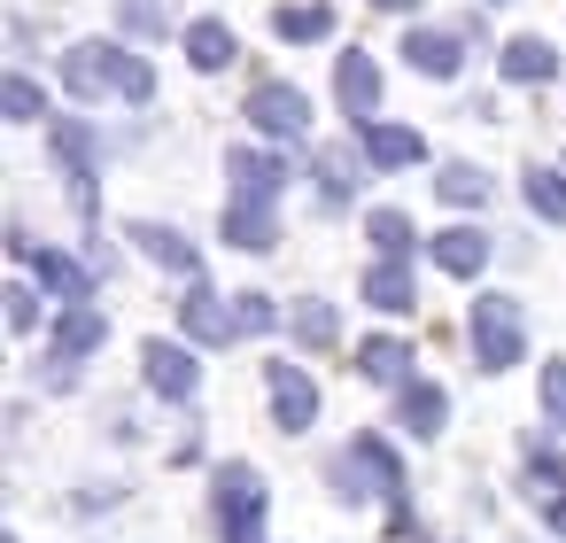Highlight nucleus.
Listing matches in <instances>:
<instances>
[{
  "label": "nucleus",
  "instance_id": "ddd939ff",
  "mask_svg": "<svg viewBox=\"0 0 566 543\" xmlns=\"http://www.w3.org/2000/svg\"><path fill=\"white\" fill-rule=\"evenodd\" d=\"M334 94H342V109L357 125H373V109H380V63L373 55H342L334 63Z\"/></svg>",
  "mask_w": 566,
  "mask_h": 543
},
{
  "label": "nucleus",
  "instance_id": "4468645a",
  "mask_svg": "<svg viewBox=\"0 0 566 543\" xmlns=\"http://www.w3.org/2000/svg\"><path fill=\"white\" fill-rule=\"evenodd\" d=\"M357 148H365L380 171H411V164L427 156V140H419L411 125H380V117H373V125H357Z\"/></svg>",
  "mask_w": 566,
  "mask_h": 543
},
{
  "label": "nucleus",
  "instance_id": "dca6fc26",
  "mask_svg": "<svg viewBox=\"0 0 566 543\" xmlns=\"http://www.w3.org/2000/svg\"><path fill=\"white\" fill-rule=\"evenodd\" d=\"M357 373L373 380V388H411V342H396V334H373L365 349H357Z\"/></svg>",
  "mask_w": 566,
  "mask_h": 543
},
{
  "label": "nucleus",
  "instance_id": "2f4dec72",
  "mask_svg": "<svg viewBox=\"0 0 566 543\" xmlns=\"http://www.w3.org/2000/svg\"><path fill=\"white\" fill-rule=\"evenodd\" d=\"M0 303H9V326H17V334H32V326H40V288H24V280H17Z\"/></svg>",
  "mask_w": 566,
  "mask_h": 543
},
{
  "label": "nucleus",
  "instance_id": "aec40b11",
  "mask_svg": "<svg viewBox=\"0 0 566 543\" xmlns=\"http://www.w3.org/2000/svg\"><path fill=\"white\" fill-rule=\"evenodd\" d=\"M442 419H450V396L434 388V380H411L403 396H396V427H411V435H442Z\"/></svg>",
  "mask_w": 566,
  "mask_h": 543
},
{
  "label": "nucleus",
  "instance_id": "f3484780",
  "mask_svg": "<svg viewBox=\"0 0 566 543\" xmlns=\"http://www.w3.org/2000/svg\"><path fill=\"white\" fill-rule=\"evenodd\" d=\"M403 63L419 71V79H458V63H465V48H458V32H411L403 40Z\"/></svg>",
  "mask_w": 566,
  "mask_h": 543
},
{
  "label": "nucleus",
  "instance_id": "bb28decb",
  "mask_svg": "<svg viewBox=\"0 0 566 543\" xmlns=\"http://www.w3.org/2000/svg\"><path fill=\"white\" fill-rule=\"evenodd\" d=\"M527 489L551 504V497H566V442H535V458H527Z\"/></svg>",
  "mask_w": 566,
  "mask_h": 543
},
{
  "label": "nucleus",
  "instance_id": "423d86ee",
  "mask_svg": "<svg viewBox=\"0 0 566 543\" xmlns=\"http://www.w3.org/2000/svg\"><path fill=\"white\" fill-rule=\"evenodd\" d=\"M349 458L365 466V489H373V497H388V528H396V535H411V504H403V466H396V450H388L380 435H357V442H349Z\"/></svg>",
  "mask_w": 566,
  "mask_h": 543
},
{
  "label": "nucleus",
  "instance_id": "1a4fd4ad",
  "mask_svg": "<svg viewBox=\"0 0 566 543\" xmlns=\"http://www.w3.org/2000/svg\"><path fill=\"white\" fill-rule=\"evenodd\" d=\"M102 342H109V319H102L94 303L63 311V326H55V357H48L55 373H48V380H71V365H86V357H94Z\"/></svg>",
  "mask_w": 566,
  "mask_h": 543
},
{
  "label": "nucleus",
  "instance_id": "c756f323",
  "mask_svg": "<svg viewBox=\"0 0 566 543\" xmlns=\"http://www.w3.org/2000/svg\"><path fill=\"white\" fill-rule=\"evenodd\" d=\"M373 249H380L388 264H403V257H411V218H403V210H380V218H373Z\"/></svg>",
  "mask_w": 566,
  "mask_h": 543
},
{
  "label": "nucleus",
  "instance_id": "7ed1b4c3",
  "mask_svg": "<svg viewBox=\"0 0 566 543\" xmlns=\"http://www.w3.org/2000/svg\"><path fill=\"white\" fill-rule=\"evenodd\" d=\"M218 528L226 543H264V473L256 466H218Z\"/></svg>",
  "mask_w": 566,
  "mask_h": 543
},
{
  "label": "nucleus",
  "instance_id": "9d476101",
  "mask_svg": "<svg viewBox=\"0 0 566 543\" xmlns=\"http://www.w3.org/2000/svg\"><path fill=\"white\" fill-rule=\"evenodd\" d=\"M249 125H256V133H272V140H295V133H311V102H303L295 86H280V79H272V86H256V94H249Z\"/></svg>",
  "mask_w": 566,
  "mask_h": 543
},
{
  "label": "nucleus",
  "instance_id": "393cba45",
  "mask_svg": "<svg viewBox=\"0 0 566 543\" xmlns=\"http://www.w3.org/2000/svg\"><path fill=\"white\" fill-rule=\"evenodd\" d=\"M272 32L295 40V48H303V40H326V32H334V9H326V0H287V9L272 17Z\"/></svg>",
  "mask_w": 566,
  "mask_h": 543
},
{
  "label": "nucleus",
  "instance_id": "a878e982",
  "mask_svg": "<svg viewBox=\"0 0 566 543\" xmlns=\"http://www.w3.org/2000/svg\"><path fill=\"white\" fill-rule=\"evenodd\" d=\"M434 195L458 202V210H481V202H489V179H481L473 164H442V171H434Z\"/></svg>",
  "mask_w": 566,
  "mask_h": 543
},
{
  "label": "nucleus",
  "instance_id": "e433bc0d",
  "mask_svg": "<svg viewBox=\"0 0 566 543\" xmlns=\"http://www.w3.org/2000/svg\"><path fill=\"white\" fill-rule=\"evenodd\" d=\"M373 9H396V17H403V9H411V0H373Z\"/></svg>",
  "mask_w": 566,
  "mask_h": 543
},
{
  "label": "nucleus",
  "instance_id": "5701e85b",
  "mask_svg": "<svg viewBox=\"0 0 566 543\" xmlns=\"http://www.w3.org/2000/svg\"><path fill=\"white\" fill-rule=\"evenodd\" d=\"M311 179H318V210H342V202L357 195V164H349L342 148H318V156H311Z\"/></svg>",
  "mask_w": 566,
  "mask_h": 543
},
{
  "label": "nucleus",
  "instance_id": "6ab92c4d",
  "mask_svg": "<svg viewBox=\"0 0 566 543\" xmlns=\"http://www.w3.org/2000/svg\"><path fill=\"white\" fill-rule=\"evenodd\" d=\"M489 264V233H473V226H450V233H434V272H450V280H473Z\"/></svg>",
  "mask_w": 566,
  "mask_h": 543
},
{
  "label": "nucleus",
  "instance_id": "f8f14e48",
  "mask_svg": "<svg viewBox=\"0 0 566 543\" xmlns=\"http://www.w3.org/2000/svg\"><path fill=\"white\" fill-rule=\"evenodd\" d=\"M55 164H63V179H71V202H78V218H94V140H86V125H63L55 133Z\"/></svg>",
  "mask_w": 566,
  "mask_h": 543
},
{
  "label": "nucleus",
  "instance_id": "2eb2a0df",
  "mask_svg": "<svg viewBox=\"0 0 566 543\" xmlns=\"http://www.w3.org/2000/svg\"><path fill=\"white\" fill-rule=\"evenodd\" d=\"M280 179H287L280 156H264V148H233V202H264V210H272Z\"/></svg>",
  "mask_w": 566,
  "mask_h": 543
},
{
  "label": "nucleus",
  "instance_id": "7c9ffc66",
  "mask_svg": "<svg viewBox=\"0 0 566 543\" xmlns=\"http://www.w3.org/2000/svg\"><path fill=\"white\" fill-rule=\"evenodd\" d=\"M233 319H241L249 334H272V326H287V311H280L272 295H233Z\"/></svg>",
  "mask_w": 566,
  "mask_h": 543
},
{
  "label": "nucleus",
  "instance_id": "473e14b6",
  "mask_svg": "<svg viewBox=\"0 0 566 543\" xmlns=\"http://www.w3.org/2000/svg\"><path fill=\"white\" fill-rule=\"evenodd\" d=\"M117 24H125L133 40H156V32H164V17H156V0H125V9H117Z\"/></svg>",
  "mask_w": 566,
  "mask_h": 543
},
{
  "label": "nucleus",
  "instance_id": "4be33fe9",
  "mask_svg": "<svg viewBox=\"0 0 566 543\" xmlns=\"http://www.w3.org/2000/svg\"><path fill=\"white\" fill-rule=\"evenodd\" d=\"M496 71H504L512 86H543V79H558V55H551V40H512V48L496 55Z\"/></svg>",
  "mask_w": 566,
  "mask_h": 543
},
{
  "label": "nucleus",
  "instance_id": "f704fd0d",
  "mask_svg": "<svg viewBox=\"0 0 566 543\" xmlns=\"http://www.w3.org/2000/svg\"><path fill=\"white\" fill-rule=\"evenodd\" d=\"M543 411L566 427V357H551V365H543Z\"/></svg>",
  "mask_w": 566,
  "mask_h": 543
},
{
  "label": "nucleus",
  "instance_id": "b1692460",
  "mask_svg": "<svg viewBox=\"0 0 566 543\" xmlns=\"http://www.w3.org/2000/svg\"><path fill=\"white\" fill-rule=\"evenodd\" d=\"M287 334H295L303 349H334V342H342V319H334V303L311 295V303H287Z\"/></svg>",
  "mask_w": 566,
  "mask_h": 543
},
{
  "label": "nucleus",
  "instance_id": "9b49d317",
  "mask_svg": "<svg viewBox=\"0 0 566 543\" xmlns=\"http://www.w3.org/2000/svg\"><path fill=\"white\" fill-rule=\"evenodd\" d=\"M125 241L148 257V264H164V272H187V280H202V249L179 233V226H156V218H140V226H125Z\"/></svg>",
  "mask_w": 566,
  "mask_h": 543
},
{
  "label": "nucleus",
  "instance_id": "a211bd4d",
  "mask_svg": "<svg viewBox=\"0 0 566 543\" xmlns=\"http://www.w3.org/2000/svg\"><path fill=\"white\" fill-rule=\"evenodd\" d=\"M365 303H373V311H388V319L419 311V280H411V264H388V257H380V264L365 272Z\"/></svg>",
  "mask_w": 566,
  "mask_h": 543
},
{
  "label": "nucleus",
  "instance_id": "0eeeda50",
  "mask_svg": "<svg viewBox=\"0 0 566 543\" xmlns=\"http://www.w3.org/2000/svg\"><path fill=\"white\" fill-rule=\"evenodd\" d=\"M140 373H148V388L171 396V404H187V396L202 388V365H195L187 342H140Z\"/></svg>",
  "mask_w": 566,
  "mask_h": 543
},
{
  "label": "nucleus",
  "instance_id": "72a5a7b5",
  "mask_svg": "<svg viewBox=\"0 0 566 543\" xmlns=\"http://www.w3.org/2000/svg\"><path fill=\"white\" fill-rule=\"evenodd\" d=\"M0 109H9V117H40L48 102H40V86H32V79H9V86H0Z\"/></svg>",
  "mask_w": 566,
  "mask_h": 543
},
{
  "label": "nucleus",
  "instance_id": "6e6552de",
  "mask_svg": "<svg viewBox=\"0 0 566 543\" xmlns=\"http://www.w3.org/2000/svg\"><path fill=\"white\" fill-rule=\"evenodd\" d=\"M179 326H187V342H202V349H226V342L241 334V319L226 311V295H210L202 280H187V295H179Z\"/></svg>",
  "mask_w": 566,
  "mask_h": 543
},
{
  "label": "nucleus",
  "instance_id": "39448f33",
  "mask_svg": "<svg viewBox=\"0 0 566 543\" xmlns=\"http://www.w3.org/2000/svg\"><path fill=\"white\" fill-rule=\"evenodd\" d=\"M264 380H272V427H280V435H303V427L318 419V380H311L303 365H287V357H272Z\"/></svg>",
  "mask_w": 566,
  "mask_h": 543
},
{
  "label": "nucleus",
  "instance_id": "f257e3e1",
  "mask_svg": "<svg viewBox=\"0 0 566 543\" xmlns=\"http://www.w3.org/2000/svg\"><path fill=\"white\" fill-rule=\"evenodd\" d=\"M63 86H71L78 102H86V94H133V102H148V94H156L148 63H140V55H125V48H109V40L71 48V55H63Z\"/></svg>",
  "mask_w": 566,
  "mask_h": 543
},
{
  "label": "nucleus",
  "instance_id": "cd10ccee",
  "mask_svg": "<svg viewBox=\"0 0 566 543\" xmlns=\"http://www.w3.org/2000/svg\"><path fill=\"white\" fill-rule=\"evenodd\" d=\"M187 55H195V71H226L233 63V32L226 24H187Z\"/></svg>",
  "mask_w": 566,
  "mask_h": 543
},
{
  "label": "nucleus",
  "instance_id": "c9c22d12",
  "mask_svg": "<svg viewBox=\"0 0 566 543\" xmlns=\"http://www.w3.org/2000/svg\"><path fill=\"white\" fill-rule=\"evenodd\" d=\"M543 528H551V535H566V497H551V504H543Z\"/></svg>",
  "mask_w": 566,
  "mask_h": 543
},
{
  "label": "nucleus",
  "instance_id": "20e7f679",
  "mask_svg": "<svg viewBox=\"0 0 566 543\" xmlns=\"http://www.w3.org/2000/svg\"><path fill=\"white\" fill-rule=\"evenodd\" d=\"M9 249H17V257H24V264H32V272H40V280H48L55 295H63V311H78V303H94V272H86L78 257H63V249H40V241H32L24 226L9 233Z\"/></svg>",
  "mask_w": 566,
  "mask_h": 543
},
{
  "label": "nucleus",
  "instance_id": "f03ea898",
  "mask_svg": "<svg viewBox=\"0 0 566 543\" xmlns=\"http://www.w3.org/2000/svg\"><path fill=\"white\" fill-rule=\"evenodd\" d=\"M520 349H527V319H520V303H512V295H481V303H473V357H481V373L520 365Z\"/></svg>",
  "mask_w": 566,
  "mask_h": 543
},
{
  "label": "nucleus",
  "instance_id": "412c9836",
  "mask_svg": "<svg viewBox=\"0 0 566 543\" xmlns=\"http://www.w3.org/2000/svg\"><path fill=\"white\" fill-rule=\"evenodd\" d=\"M226 241H233L241 257H264V249H280V226H272L264 202H233V210H226Z\"/></svg>",
  "mask_w": 566,
  "mask_h": 543
},
{
  "label": "nucleus",
  "instance_id": "c85d7f7f",
  "mask_svg": "<svg viewBox=\"0 0 566 543\" xmlns=\"http://www.w3.org/2000/svg\"><path fill=\"white\" fill-rule=\"evenodd\" d=\"M527 202H535V218H543V226H566V179H558L551 164H535V171H527Z\"/></svg>",
  "mask_w": 566,
  "mask_h": 543
}]
</instances>
